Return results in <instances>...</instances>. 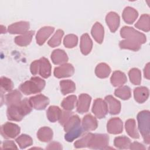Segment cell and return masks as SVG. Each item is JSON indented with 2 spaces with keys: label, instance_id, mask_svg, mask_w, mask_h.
Wrapping results in <instances>:
<instances>
[{
  "label": "cell",
  "instance_id": "obj_1",
  "mask_svg": "<svg viewBox=\"0 0 150 150\" xmlns=\"http://www.w3.org/2000/svg\"><path fill=\"white\" fill-rule=\"evenodd\" d=\"M121 36L125 39L120 42L121 49H129L137 51L140 49L141 45L145 43L146 36L134 28L128 26H124L120 30Z\"/></svg>",
  "mask_w": 150,
  "mask_h": 150
},
{
  "label": "cell",
  "instance_id": "obj_2",
  "mask_svg": "<svg viewBox=\"0 0 150 150\" xmlns=\"http://www.w3.org/2000/svg\"><path fill=\"white\" fill-rule=\"evenodd\" d=\"M32 109L29 99L26 98L17 104L8 106L6 112L8 119L10 121H20L31 112Z\"/></svg>",
  "mask_w": 150,
  "mask_h": 150
},
{
  "label": "cell",
  "instance_id": "obj_3",
  "mask_svg": "<svg viewBox=\"0 0 150 150\" xmlns=\"http://www.w3.org/2000/svg\"><path fill=\"white\" fill-rule=\"evenodd\" d=\"M138 129L142 136L144 142L150 143V112L148 110H144L137 115Z\"/></svg>",
  "mask_w": 150,
  "mask_h": 150
},
{
  "label": "cell",
  "instance_id": "obj_4",
  "mask_svg": "<svg viewBox=\"0 0 150 150\" xmlns=\"http://www.w3.org/2000/svg\"><path fill=\"white\" fill-rule=\"evenodd\" d=\"M45 81L39 77H33L19 86L21 91L26 95L40 93L45 86Z\"/></svg>",
  "mask_w": 150,
  "mask_h": 150
},
{
  "label": "cell",
  "instance_id": "obj_5",
  "mask_svg": "<svg viewBox=\"0 0 150 150\" xmlns=\"http://www.w3.org/2000/svg\"><path fill=\"white\" fill-rule=\"evenodd\" d=\"M30 72L32 74H39L45 79L48 78L51 74V65L49 60L45 57L35 60L30 64Z\"/></svg>",
  "mask_w": 150,
  "mask_h": 150
},
{
  "label": "cell",
  "instance_id": "obj_6",
  "mask_svg": "<svg viewBox=\"0 0 150 150\" xmlns=\"http://www.w3.org/2000/svg\"><path fill=\"white\" fill-rule=\"evenodd\" d=\"M109 137L103 134H93L89 142L88 148L94 149H108Z\"/></svg>",
  "mask_w": 150,
  "mask_h": 150
},
{
  "label": "cell",
  "instance_id": "obj_7",
  "mask_svg": "<svg viewBox=\"0 0 150 150\" xmlns=\"http://www.w3.org/2000/svg\"><path fill=\"white\" fill-rule=\"evenodd\" d=\"M20 127L12 122H6L1 127V135L5 138H14L20 133Z\"/></svg>",
  "mask_w": 150,
  "mask_h": 150
},
{
  "label": "cell",
  "instance_id": "obj_8",
  "mask_svg": "<svg viewBox=\"0 0 150 150\" xmlns=\"http://www.w3.org/2000/svg\"><path fill=\"white\" fill-rule=\"evenodd\" d=\"M92 111L97 118L100 119L104 118L108 111L106 101L101 98L95 100L93 103Z\"/></svg>",
  "mask_w": 150,
  "mask_h": 150
},
{
  "label": "cell",
  "instance_id": "obj_9",
  "mask_svg": "<svg viewBox=\"0 0 150 150\" xmlns=\"http://www.w3.org/2000/svg\"><path fill=\"white\" fill-rule=\"evenodd\" d=\"M29 100L32 108L38 110H44L49 104V98L42 94H38L31 97L29 98Z\"/></svg>",
  "mask_w": 150,
  "mask_h": 150
},
{
  "label": "cell",
  "instance_id": "obj_10",
  "mask_svg": "<svg viewBox=\"0 0 150 150\" xmlns=\"http://www.w3.org/2000/svg\"><path fill=\"white\" fill-rule=\"evenodd\" d=\"M74 71V67L71 64L65 63L54 69V75L57 78L68 77L71 76Z\"/></svg>",
  "mask_w": 150,
  "mask_h": 150
},
{
  "label": "cell",
  "instance_id": "obj_11",
  "mask_svg": "<svg viewBox=\"0 0 150 150\" xmlns=\"http://www.w3.org/2000/svg\"><path fill=\"white\" fill-rule=\"evenodd\" d=\"M91 100V97L87 94H81L77 102V111L80 114L87 112Z\"/></svg>",
  "mask_w": 150,
  "mask_h": 150
},
{
  "label": "cell",
  "instance_id": "obj_12",
  "mask_svg": "<svg viewBox=\"0 0 150 150\" xmlns=\"http://www.w3.org/2000/svg\"><path fill=\"white\" fill-rule=\"evenodd\" d=\"M29 26V22L21 21L9 25L8 30L11 34H23L28 32Z\"/></svg>",
  "mask_w": 150,
  "mask_h": 150
},
{
  "label": "cell",
  "instance_id": "obj_13",
  "mask_svg": "<svg viewBox=\"0 0 150 150\" xmlns=\"http://www.w3.org/2000/svg\"><path fill=\"white\" fill-rule=\"evenodd\" d=\"M107 131L110 134H118L122 132V122L119 118H112L107 122Z\"/></svg>",
  "mask_w": 150,
  "mask_h": 150
},
{
  "label": "cell",
  "instance_id": "obj_14",
  "mask_svg": "<svg viewBox=\"0 0 150 150\" xmlns=\"http://www.w3.org/2000/svg\"><path fill=\"white\" fill-rule=\"evenodd\" d=\"M54 30V28L51 26H45L40 28L36 36L37 43L39 45H42L53 32Z\"/></svg>",
  "mask_w": 150,
  "mask_h": 150
},
{
  "label": "cell",
  "instance_id": "obj_15",
  "mask_svg": "<svg viewBox=\"0 0 150 150\" xmlns=\"http://www.w3.org/2000/svg\"><path fill=\"white\" fill-rule=\"evenodd\" d=\"M105 21L111 32H115L120 25V16L114 12L108 13L105 18Z\"/></svg>",
  "mask_w": 150,
  "mask_h": 150
},
{
  "label": "cell",
  "instance_id": "obj_16",
  "mask_svg": "<svg viewBox=\"0 0 150 150\" xmlns=\"http://www.w3.org/2000/svg\"><path fill=\"white\" fill-rule=\"evenodd\" d=\"M110 113L112 115L118 114L121 110V103L111 96H107L105 97Z\"/></svg>",
  "mask_w": 150,
  "mask_h": 150
},
{
  "label": "cell",
  "instance_id": "obj_17",
  "mask_svg": "<svg viewBox=\"0 0 150 150\" xmlns=\"http://www.w3.org/2000/svg\"><path fill=\"white\" fill-rule=\"evenodd\" d=\"M98 123L96 118L91 114L84 117L82 121V127L84 131H93L97 128Z\"/></svg>",
  "mask_w": 150,
  "mask_h": 150
},
{
  "label": "cell",
  "instance_id": "obj_18",
  "mask_svg": "<svg viewBox=\"0 0 150 150\" xmlns=\"http://www.w3.org/2000/svg\"><path fill=\"white\" fill-rule=\"evenodd\" d=\"M134 98L138 103H143L149 97V90L147 87L141 86L137 87L134 90Z\"/></svg>",
  "mask_w": 150,
  "mask_h": 150
},
{
  "label": "cell",
  "instance_id": "obj_19",
  "mask_svg": "<svg viewBox=\"0 0 150 150\" xmlns=\"http://www.w3.org/2000/svg\"><path fill=\"white\" fill-rule=\"evenodd\" d=\"M93 42L87 33L83 34L81 37L80 50L81 53L84 54H88L91 50Z\"/></svg>",
  "mask_w": 150,
  "mask_h": 150
},
{
  "label": "cell",
  "instance_id": "obj_20",
  "mask_svg": "<svg viewBox=\"0 0 150 150\" xmlns=\"http://www.w3.org/2000/svg\"><path fill=\"white\" fill-rule=\"evenodd\" d=\"M52 62L54 64H60L67 62L68 57L65 52L61 49H56L53 51L51 54Z\"/></svg>",
  "mask_w": 150,
  "mask_h": 150
},
{
  "label": "cell",
  "instance_id": "obj_21",
  "mask_svg": "<svg viewBox=\"0 0 150 150\" xmlns=\"http://www.w3.org/2000/svg\"><path fill=\"white\" fill-rule=\"evenodd\" d=\"M138 16V12L133 8L126 7L122 13V18L128 24L133 23Z\"/></svg>",
  "mask_w": 150,
  "mask_h": 150
},
{
  "label": "cell",
  "instance_id": "obj_22",
  "mask_svg": "<svg viewBox=\"0 0 150 150\" xmlns=\"http://www.w3.org/2000/svg\"><path fill=\"white\" fill-rule=\"evenodd\" d=\"M111 83L115 87H120L124 84L127 81L125 74L120 71H115L110 79Z\"/></svg>",
  "mask_w": 150,
  "mask_h": 150
},
{
  "label": "cell",
  "instance_id": "obj_23",
  "mask_svg": "<svg viewBox=\"0 0 150 150\" xmlns=\"http://www.w3.org/2000/svg\"><path fill=\"white\" fill-rule=\"evenodd\" d=\"M91 35L98 43H101L104 39V28L99 22H96L91 29Z\"/></svg>",
  "mask_w": 150,
  "mask_h": 150
},
{
  "label": "cell",
  "instance_id": "obj_24",
  "mask_svg": "<svg viewBox=\"0 0 150 150\" xmlns=\"http://www.w3.org/2000/svg\"><path fill=\"white\" fill-rule=\"evenodd\" d=\"M37 137L42 142H49L53 138V131L47 127H42L37 132Z\"/></svg>",
  "mask_w": 150,
  "mask_h": 150
},
{
  "label": "cell",
  "instance_id": "obj_25",
  "mask_svg": "<svg viewBox=\"0 0 150 150\" xmlns=\"http://www.w3.org/2000/svg\"><path fill=\"white\" fill-rule=\"evenodd\" d=\"M62 111L61 109L55 105L50 106L47 110V117L48 120L52 122H54L60 120L62 115Z\"/></svg>",
  "mask_w": 150,
  "mask_h": 150
},
{
  "label": "cell",
  "instance_id": "obj_26",
  "mask_svg": "<svg viewBox=\"0 0 150 150\" xmlns=\"http://www.w3.org/2000/svg\"><path fill=\"white\" fill-rule=\"evenodd\" d=\"M5 103L8 106L15 105L21 101L22 94L18 90H14L5 96Z\"/></svg>",
  "mask_w": 150,
  "mask_h": 150
},
{
  "label": "cell",
  "instance_id": "obj_27",
  "mask_svg": "<svg viewBox=\"0 0 150 150\" xmlns=\"http://www.w3.org/2000/svg\"><path fill=\"white\" fill-rule=\"evenodd\" d=\"M34 33V31L30 30L22 34L21 36H16L15 39V42L20 46H26L30 43Z\"/></svg>",
  "mask_w": 150,
  "mask_h": 150
},
{
  "label": "cell",
  "instance_id": "obj_28",
  "mask_svg": "<svg viewBox=\"0 0 150 150\" xmlns=\"http://www.w3.org/2000/svg\"><path fill=\"white\" fill-rule=\"evenodd\" d=\"M149 23V15L148 14H143L135 24V26L144 32H149L150 30Z\"/></svg>",
  "mask_w": 150,
  "mask_h": 150
},
{
  "label": "cell",
  "instance_id": "obj_29",
  "mask_svg": "<svg viewBox=\"0 0 150 150\" xmlns=\"http://www.w3.org/2000/svg\"><path fill=\"white\" fill-rule=\"evenodd\" d=\"M125 129L128 134L134 139L139 138V135L138 132L136 127L135 121L134 119H129L125 122Z\"/></svg>",
  "mask_w": 150,
  "mask_h": 150
},
{
  "label": "cell",
  "instance_id": "obj_30",
  "mask_svg": "<svg viewBox=\"0 0 150 150\" xmlns=\"http://www.w3.org/2000/svg\"><path fill=\"white\" fill-rule=\"evenodd\" d=\"M60 90L63 95L73 93L76 90L75 83L70 80H64L60 81Z\"/></svg>",
  "mask_w": 150,
  "mask_h": 150
},
{
  "label": "cell",
  "instance_id": "obj_31",
  "mask_svg": "<svg viewBox=\"0 0 150 150\" xmlns=\"http://www.w3.org/2000/svg\"><path fill=\"white\" fill-rule=\"evenodd\" d=\"M80 125V119L77 115L74 114L69 118L67 121L63 125L64 130L66 132Z\"/></svg>",
  "mask_w": 150,
  "mask_h": 150
},
{
  "label": "cell",
  "instance_id": "obj_32",
  "mask_svg": "<svg viewBox=\"0 0 150 150\" xmlns=\"http://www.w3.org/2000/svg\"><path fill=\"white\" fill-rule=\"evenodd\" d=\"M111 72V69L105 63H101L97 66L95 69V73L97 77L101 79L107 77Z\"/></svg>",
  "mask_w": 150,
  "mask_h": 150
},
{
  "label": "cell",
  "instance_id": "obj_33",
  "mask_svg": "<svg viewBox=\"0 0 150 150\" xmlns=\"http://www.w3.org/2000/svg\"><path fill=\"white\" fill-rule=\"evenodd\" d=\"M84 130L80 125L67 132L64 135V138L67 142H72L77 138L79 137L83 133Z\"/></svg>",
  "mask_w": 150,
  "mask_h": 150
},
{
  "label": "cell",
  "instance_id": "obj_34",
  "mask_svg": "<svg viewBox=\"0 0 150 150\" xmlns=\"http://www.w3.org/2000/svg\"><path fill=\"white\" fill-rule=\"evenodd\" d=\"M114 144L118 149H128L131 144V140L127 137H117L114 139Z\"/></svg>",
  "mask_w": 150,
  "mask_h": 150
},
{
  "label": "cell",
  "instance_id": "obj_35",
  "mask_svg": "<svg viewBox=\"0 0 150 150\" xmlns=\"http://www.w3.org/2000/svg\"><path fill=\"white\" fill-rule=\"evenodd\" d=\"M77 102V97L74 95H71L65 98L62 102V107L67 111H71L73 110Z\"/></svg>",
  "mask_w": 150,
  "mask_h": 150
},
{
  "label": "cell",
  "instance_id": "obj_36",
  "mask_svg": "<svg viewBox=\"0 0 150 150\" xmlns=\"http://www.w3.org/2000/svg\"><path fill=\"white\" fill-rule=\"evenodd\" d=\"M114 94L115 96L122 100H128L131 96V89L128 86H124L116 89L115 90Z\"/></svg>",
  "mask_w": 150,
  "mask_h": 150
},
{
  "label": "cell",
  "instance_id": "obj_37",
  "mask_svg": "<svg viewBox=\"0 0 150 150\" xmlns=\"http://www.w3.org/2000/svg\"><path fill=\"white\" fill-rule=\"evenodd\" d=\"M16 142L19 145L21 149H25L33 144L32 138L27 135L22 134L16 139Z\"/></svg>",
  "mask_w": 150,
  "mask_h": 150
},
{
  "label": "cell",
  "instance_id": "obj_38",
  "mask_svg": "<svg viewBox=\"0 0 150 150\" xmlns=\"http://www.w3.org/2000/svg\"><path fill=\"white\" fill-rule=\"evenodd\" d=\"M131 82L134 85H139L141 82V73L137 68L131 69L128 73Z\"/></svg>",
  "mask_w": 150,
  "mask_h": 150
},
{
  "label": "cell",
  "instance_id": "obj_39",
  "mask_svg": "<svg viewBox=\"0 0 150 150\" xmlns=\"http://www.w3.org/2000/svg\"><path fill=\"white\" fill-rule=\"evenodd\" d=\"M64 35V32L61 29H58L54 35L48 41L47 44L52 47L59 46L61 43L62 38Z\"/></svg>",
  "mask_w": 150,
  "mask_h": 150
},
{
  "label": "cell",
  "instance_id": "obj_40",
  "mask_svg": "<svg viewBox=\"0 0 150 150\" xmlns=\"http://www.w3.org/2000/svg\"><path fill=\"white\" fill-rule=\"evenodd\" d=\"M93 134L92 133H88L85 134L83 137H81L80 139L76 141L74 144V147L76 148H86L88 147L89 142Z\"/></svg>",
  "mask_w": 150,
  "mask_h": 150
},
{
  "label": "cell",
  "instance_id": "obj_41",
  "mask_svg": "<svg viewBox=\"0 0 150 150\" xmlns=\"http://www.w3.org/2000/svg\"><path fill=\"white\" fill-rule=\"evenodd\" d=\"M78 42L77 36L73 34H69L65 36L63 44L67 48H72L76 46Z\"/></svg>",
  "mask_w": 150,
  "mask_h": 150
},
{
  "label": "cell",
  "instance_id": "obj_42",
  "mask_svg": "<svg viewBox=\"0 0 150 150\" xmlns=\"http://www.w3.org/2000/svg\"><path fill=\"white\" fill-rule=\"evenodd\" d=\"M1 89L4 90L5 92L10 91L13 88V84L11 79L5 77H2L1 78Z\"/></svg>",
  "mask_w": 150,
  "mask_h": 150
},
{
  "label": "cell",
  "instance_id": "obj_43",
  "mask_svg": "<svg viewBox=\"0 0 150 150\" xmlns=\"http://www.w3.org/2000/svg\"><path fill=\"white\" fill-rule=\"evenodd\" d=\"M73 114V112L71 111H62V115L61 117L60 118L59 121V123L63 126L65 123L67 121V120L69 119V118Z\"/></svg>",
  "mask_w": 150,
  "mask_h": 150
},
{
  "label": "cell",
  "instance_id": "obj_44",
  "mask_svg": "<svg viewBox=\"0 0 150 150\" xmlns=\"http://www.w3.org/2000/svg\"><path fill=\"white\" fill-rule=\"evenodd\" d=\"M2 148H11V149H16L18 148L13 141H5L3 142Z\"/></svg>",
  "mask_w": 150,
  "mask_h": 150
},
{
  "label": "cell",
  "instance_id": "obj_45",
  "mask_svg": "<svg viewBox=\"0 0 150 150\" xmlns=\"http://www.w3.org/2000/svg\"><path fill=\"white\" fill-rule=\"evenodd\" d=\"M129 149L145 150V149H146V148L142 144H141L138 142H134L132 143H131L130 146H129Z\"/></svg>",
  "mask_w": 150,
  "mask_h": 150
},
{
  "label": "cell",
  "instance_id": "obj_46",
  "mask_svg": "<svg viewBox=\"0 0 150 150\" xmlns=\"http://www.w3.org/2000/svg\"><path fill=\"white\" fill-rule=\"evenodd\" d=\"M47 149H62V146L60 144L56 142H53L48 145L47 147H46Z\"/></svg>",
  "mask_w": 150,
  "mask_h": 150
},
{
  "label": "cell",
  "instance_id": "obj_47",
  "mask_svg": "<svg viewBox=\"0 0 150 150\" xmlns=\"http://www.w3.org/2000/svg\"><path fill=\"white\" fill-rule=\"evenodd\" d=\"M144 76L148 80L149 79V63H148L144 69Z\"/></svg>",
  "mask_w": 150,
  "mask_h": 150
}]
</instances>
